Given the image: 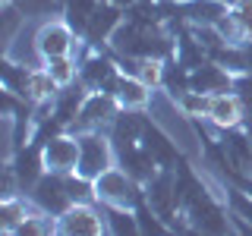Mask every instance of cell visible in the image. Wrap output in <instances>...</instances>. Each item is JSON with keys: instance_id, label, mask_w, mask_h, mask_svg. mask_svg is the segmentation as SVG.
Segmentation results:
<instances>
[{"instance_id": "1", "label": "cell", "mask_w": 252, "mask_h": 236, "mask_svg": "<svg viewBox=\"0 0 252 236\" xmlns=\"http://www.w3.org/2000/svg\"><path fill=\"white\" fill-rule=\"evenodd\" d=\"M107 145L101 139H82V145H79V170H82V177H101V173L107 170Z\"/></svg>"}, {"instance_id": "2", "label": "cell", "mask_w": 252, "mask_h": 236, "mask_svg": "<svg viewBox=\"0 0 252 236\" xmlns=\"http://www.w3.org/2000/svg\"><path fill=\"white\" fill-rule=\"evenodd\" d=\"M98 195L114 205H129L136 199V192H132V183L126 179V173H101L98 179Z\"/></svg>"}, {"instance_id": "3", "label": "cell", "mask_w": 252, "mask_h": 236, "mask_svg": "<svg viewBox=\"0 0 252 236\" xmlns=\"http://www.w3.org/2000/svg\"><path fill=\"white\" fill-rule=\"evenodd\" d=\"M38 51H41L47 60L66 57V51H69V31L63 29V26H57V22L44 26L41 31H38Z\"/></svg>"}, {"instance_id": "4", "label": "cell", "mask_w": 252, "mask_h": 236, "mask_svg": "<svg viewBox=\"0 0 252 236\" xmlns=\"http://www.w3.org/2000/svg\"><path fill=\"white\" fill-rule=\"evenodd\" d=\"M35 199L44 211H63L66 202H69V189H66V183H60V179H41L38 189H35Z\"/></svg>"}, {"instance_id": "5", "label": "cell", "mask_w": 252, "mask_h": 236, "mask_svg": "<svg viewBox=\"0 0 252 236\" xmlns=\"http://www.w3.org/2000/svg\"><path fill=\"white\" fill-rule=\"evenodd\" d=\"M117 26H120V13H117V6H101V10L92 13L85 31H89L92 41H101V38H107Z\"/></svg>"}, {"instance_id": "6", "label": "cell", "mask_w": 252, "mask_h": 236, "mask_svg": "<svg viewBox=\"0 0 252 236\" xmlns=\"http://www.w3.org/2000/svg\"><path fill=\"white\" fill-rule=\"evenodd\" d=\"M76 157H79V148L73 142H66V139H54L51 145H47V151H44L47 167H54V170H69L76 164Z\"/></svg>"}, {"instance_id": "7", "label": "cell", "mask_w": 252, "mask_h": 236, "mask_svg": "<svg viewBox=\"0 0 252 236\" xmlns=\"http://www.w3.org/2000/svg\"><path fill=\"white\" fill-rule=\"evenodd\" d=\"M63 230L66 233H101V217L89 208H76L63 217Z\"/></svg>"}, {"instance_id": "8", "label": "cell", "mask_w": 252, "mask_h": 236, "mask_svg": "<svg viewBox=\"0 0 252 236\" xmlns=\"http://www.w3.org/2000/svg\"><path fill=\"white\" fill-rule=\"evenodd\" d=\"M110 114H114L110 101L101 98V94H94V98H89L82 104V110H79V123H82V126H98V123L110 120Z\"/></svg>"}, {"instance_id": "9", "label": "cell", "mask_w": 252, "mask_h": 236, "mask_svg": "<svg viewBox=\"0 0 252 236\" xmlns=\"http://www.w3.org/2000/svg\"><path fill=\"white\" fill-rule=\"evenodd\" d=\"M120 157H123L126 170H129L132 177H148L152 167H155V157L145 154V151H136L132 145H120Z\"/></svg>"}, {"instance_id": "10", "label": "cell", "mask_w": 252, "mask_h": 236, "mask_svg": "<svg viewBox=\"0 0 252 236\" xmlns=\"http://www.w3.org/2000/svg\"><path fill=\"white\" fill-rule=\"evenodd\" d=\"M186 13L192 16L195 22H220L227 16L220 0H192V3L186 6Z\"/></svg>"}, {"instance_id": "11", "label": "cell", "mask_w": 252, "mask_h": 236, "mask_svg": "<svg viewBox=\"0 0 252 236\" xmlns=\"http://www.w3.org/2000/svg\"><path fill=\"white\" fill-rule=\"evenodd\" d=\"M192 85L199 91H218V88H224V85H227V76L220 73L218 66H205V63H202L199 73L192 76Z\"/></svg>"}, {"instance_id": "12", "label": "cell", "mask_w": 252, "mask_h": 236, "mask_svg": "<svg viewBox=\"0 0 252 236\" xmlns=\"http://www.w3.org/2000/svg\"><path fill=\"white\" fill-rule=\"evenodd\" d=\"M208 114L215 117L220 126H233L236 120H240V104H236L233 98H215L208 104Z\"/></svg>"}, {"instance_id": "13", "label": "cell", "mask_w": 252, "mask_h": 236, "mask_svg": "<svg viewBox=\"0 0 252 236\" xmlns=\"http://www.w3.org/2000/svg\"><path fill=\"white\" fill-rule=\"evenodd\" d=\"M139 129H142V123L136 117H123V120L117 123V142H120V145H132L136 136H139Z\"/></svg>"}, {"instance_id": "14", "label": "cell", "mask_w": 252, "mask_h": 236, "mask_svg": "<svg viewBox=\"0 0 252 236\" xmlns=\"http://www.w3.org/2000/svg\"><path fill=\"white\" fill-rule=\"evenodd\" d=\"M110 63H104V60H92L89 66H85V79H89L92 85H104V82H110Z\"/></svg>"}, {"instance_id": "15", "label": "cell", "mask_w": 252, "mask_h": 236, "mask_svg": "<svg viewBox=\"0 0 252 236\" xmlns=\"http://www.w3.org/2000/svg\"><path fill=\"white\" fill-rule=\"evenodd\" d=\"M51 88H54V76H29L26 94H32V98H47Z\"/></svg>"}, {"instance_id": "16", "label": "cell", "mask_w": 252, "mask_h": 236, "mask_svg": "<svg viewBox=\"0 0 252 236\" xmlns=\"http://www.w3.org/2000/svg\"><path fill=\"white\" fill-rule=\"evenodd\" d=\"M120 98L126 104H145L148 94H145V88H142L139 82H120Z\"/></svg>"}, {"instance_id": "17", "label": "cell", "mask_w": 252, "mask_h": 236, "mask_svg": "<svg viewBox=\"0 0 252 236\" xmlns=\"http://www.w3.org/2000/svg\"><path fill=\"white\" fill-rule=\"evenodd\" d=\"M51 76H54V82H69V79H73V66H69V60L54 57L51 60Z\"/></svg>"}, {"instance_id": "18", "label": "cell", "mask_w": 252, "mask_h": 236, "mask_svg": "<svg viewBox=\"0 0 252 236\" xmlns=\"http://www.w3.org/2000/svg\"><path fill=\"white\" fill-rule=\"evenodd\" d=\"M35 170H38V157H35V154H22V161H19V177H22V183H32V179H35Z\"/></svg>"}, {"instance_id": "19", "label": "cell", "mask_w": 252, "mask_h": 236, "mask_svg": "<svg viewBox=\"0 0 252 236\" xmlns=\"http://www.w3.org/2000/svg\"><path fill=\"white\" fill-rule=\"evenodd\" d=\"M152 151H155V157L167 161V157H170V145H167L161 136H148V154H152Z\"/></svg>"}, {"instance_id": "20", "label": "cell", "mask_w": 252, "mask_h": 236, "mask_svg": "<svg viewBox=\"0 0 252 236\" xmlns=\"http://www.w3.org/2000/svg\"><path fill=\"white\" fill-rule=\"evenodd\" d=\"M22 3V10L26 13H44V10H51L54 6V0H19Z\"/></svg>"}, {"instance_id": "21", "label": "cell", "mask_w": 252, "mask_h": 236, "mask_svg": "<svg viewBox=\"0 0 252 236\" xmlns=\"http://www.w3.org/2000/svg\"><path fill=\"white\" fill-rule=\"evenodd\" d=\"M114 230L117 233H132L136 224H132V217H126V214H114Z\"/></svg>"}, {"instance_id": "22", "label": "cell", "mask_w": 252, "mask_h": 236, "mask_svg": "<svg viewBox=\"0 0 252 236\" xmlns=\"http://www.w3.org/2000/svg\"><path fill=\"white\" fill-rule=\"evenodd\" d=\"M16 22H19V16H16L13 10H6V16H3V38H10V35H13Z\"/></svg>"}, {"instance_id": "23", "label": "cell", "mask_w": 252, "mask_h": 236, "mask_svg": "<svg viewBox=\"0 0 252 236\" xmlns=\"http://www.w3.org/2000/svg\"><path fill=\"white\" fill-rule=\"evenodd\" d=\"M16 220H19V208H16V205H6L3 208V227H13Z\"/></svg>"}, {"instance_id": "24", "label": "cell", "mask_w": 252, "mask_h": 236, "mask_svg": "<svg viewBox=\"0 0 252 236\" xmlns=\"http://www.w3.org/2000/svg\"><path fill=\"white\" fill-rule=\"evenodd\" d=\"M186 107L189 110H208V101H205V98H195V94H186Z\"/></svg>"}, {"instance_id": "25", "label": "cell", "mask_w": 252, "mask_h": 236, "mask_svg": "<svg viewBox=\"0 0 252 236\" xmlns=\"http://www.w3.org/2000/svg\"><path fill=\"white\" fill-rule=\"evenodd\" d=\"M249 192H252V186H249Z\"/></svg>"}]
</instances>
